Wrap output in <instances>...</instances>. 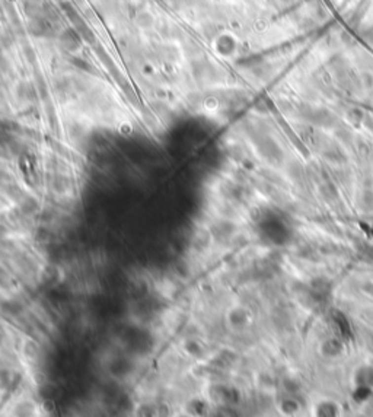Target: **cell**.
<instances>
[]
</instances>
